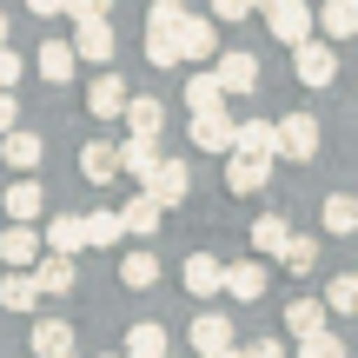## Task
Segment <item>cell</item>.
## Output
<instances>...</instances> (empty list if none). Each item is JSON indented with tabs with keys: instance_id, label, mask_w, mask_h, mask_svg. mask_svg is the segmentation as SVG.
<instances>
[{
	"instance_id": "obj_34",
	"label": "cell",
	"mask_w": 358,
	"mask_h": 358,
	"mask_svg": "<svg viewBox=\"0 0 358 358\" xmlns=\"http://www.w3.org/2000/svg\"><path fill=\"white\" fill-rule=\"evenodd\" d=\"M146 60L153 66H179V34L173 27H146Z\"/></svg>"
},
{
	"instance_id": "obj_41",
	"label": "cell",
	"mask_w": 358,
	"mask_h": 358,
	"mask_svg": "<svg viewBox=\"0 0 358 358\" xmlns=\"http://www.w3.org/2000/svg\"><path fill=\"white\" fill-rule=\"evenodd\" d=\"M13 127H20V93L0 87V133H13Z\"/></svg>"
},
{
	"instance_id": "obj_25",
	"label": "cell",
	"mask_w": 358,
	"mask_h": 358,
	"mask_svg": "<svg viewBox=\"0 0 358 358\" xmlns=\"http://www.w3.org/2000/svg\"><path fill=\"white\" fill-rule=\"evenodd\" d=\"M285 239H292V226H285L279 213H259V219H252V252H259V259H279Z\"/></svg>"
},
{
	"instance_id": "obj_49",
	"label": "cell",
	"mask_w": 358,
	"mask_h": 358,
	"mask_svg": "<svg viewBox=\"0 0 358 358\" xmlns=\"http://www.w3.org/2000/svg\"><path fill=\"white\" fill-rule=\"evenodd\" d=\"M66 358H73V352H66Z\"/></svg>"
},
{
	"instance_id": "obj_2",
	"label": "cell",
	"mask_w": 358,
	"mask_h": 358,
	"mask_svg": "<svg viewBox=\"0 0 358 358\" xmlns=\"http://www.w3.org/2000/svg\"><path fill=\"white\" fill-rule=\"evenodd\" d=\"M292 73L306 80V87H332V80H338V47H325V40H299V47H292Z\"/></svg>"
},
{
	"instance_id": "obj_44",
	"label": "cell",
	"mask_w": 358,
	"mask_h": 358,
	"mask_svg": "<svg viewBox=\"0 0 358 358\" xmlns=\"http://www.w3.org/2000/svg\"><path fill=\"white\" fill-rule=\"evenodd\" d=\"M245 358H285V345H279V338H252V345H245Z\"/></svg>"
},
{
	"instance_id": "obj_19",
	"label": "cell",
	"mask_w": 358,
	"mask_h": 358,
	"mask_svg": "<svg viewBox=\"0 0 358 358\" xmlns=\"http://www.w3.org/2000/svg\"><path fill=\"white\" fill-rule=\"evenodd\" d=\"M226 345H232V319H226V312H199V319H192V352L213 358Z\"/></svg>"
},
{
	"instance_id": "obj_10",
	"label": "cell",
	"mask_w": 358,
	"mask_h": 358,
	"mask_svg": "<svg viewBox=\"0 0 358 358\" xmlns=\"http://www.w3.org/2000/svg\"><path fill=\"white\" fill-rule=\"evenodd\" d=\"M127 100H133V93H127V80H120V73H100L87 87V113L93 120H127Z\"/></svg>"
},
{
	"instance_id": "obj_47",
	"label": "cell",
	"mask_w": 358,
	"mask_h": 358,
	"mask_svg": "<svg viewBox=\"0 0 358 358\" xmlns=\"http://www.w3.org/2000/svg\"><path fill=\"white\" fill-rule=\"evenodd\" d=\"M0 40H7V13H0Z\"/></svg>"
},
{
	"instance_id": "obj_29",
	"label": "cell",
	"mask_w": 358,
	"mask_h": 358,
	"mask_svg": "<svg viewBox=\"0 0 358 358\" xmlns=\"http://www.w3.org/2000/svg\"><path fill=\"white\" fill-rule=\"evenodd\" d=\"M127 127L146 133V140H159V127H166V106L146 100V93H133V100H127Z\"/></svg>"
},
{
	"instance_id": "obj_27",
	"label": "cell",
	"mask_w": 358,
	"mask_h": 358,
	"mask_svg": "<svg viewBox=\"0 0 358 358\" xmlns=\"http://www.w3.org/2000/svg\"><path fill=\"white\" fill-rule=\"evenodd\" d=\"M232 146H239V153H272L279 159V127H272V120H239Z\"/></svg>"
},
{
	"instance_id": "obj_36",
	"label": "cell",
	"mask_w": 358,
	"mask_h": 358,
	"mask_svg": "<svg viewBox=\"0 0 358 358\" xmlns=\"http://www.w3.org/2000/svg\"><path fill=\"white\" fill-rule=\"evenodd\" d=\"M279 266H285V272H312V266H319V245H312L306 232H292V239H285V252H279Z\"/></svg>"
},
{
	"instance_id": "obj_20",
	"label": "cell",
	"mask_w": 358,
	"mask_h": 358,
	"mask_svg": "<svg viewBox=\"0 0 358 358\" xmlns=\"http://www.w3.org/2000/svg\"><path fill=\"white\" fill-rule=\"evenodd\" d=\"M186 192H192V166H186V159H159V173H153V199H159V206H179Z\"/></svg>"
},
{
	"instance_id": "obj_7",
	"label": "cell",
	"mask_w": 358,
	"mask_h": 358,
	"mask_svg": "<svg viewBox=\"0 0 358 358\" xmlns=\"http://www.w3.org/2000/svg\"><path fill=\"white\" fill-rule=\"evenodd\" d=\"M266 179H272V153H239V146L226 153V186L232 192H259Z\"/></svg>"
},
{
	"instance_id": "obj_1",
	"label": "cell",
	"mask_w": 358,
	"mask_h": 358,
	"mask_svg": "<svg viewBox=\"0 0 358 358\" xmlns=\"http://www.w3.org/2000/svg\"><path fill=\"white\" fill-rule=\"evenodd\" d=\"M266 7V27L279 47H299V40H312V0H259Z\"/></svg>"
},
{
	"instance_id": "obj_45",
	"label": "cell",
	"mask_w": 358,
	"mask_h": 358,
	"mask_svg": "<svg viewBox=\"0 0 358 358\" xmlns=\"http://www.w3.org/2000/svg\"><path fill=\"white\" fill-rule=\"evenodd\" d=\"M27 13H40V20H53V13H66V0H27Z\"/></svg>"
},
{
	"instance_id": "obj_15",
	"label": "cell",
	"mask_w": 358,
	"mask_h": 358,
	"mask_svg": "<svg viewBox=\"0 0 358 358\" xmlns=\"http://www.w3.org/2000/svg\"><path fill=\"white\" fill-rule=\"evenodd\" d=\"M179 279H186V292H192V299H213V292H226V266H219L213 252H192Z\"/></svg>"
},
{
	"instance_id": "obj_22",
	"label": "cell",
	"mask_w": 358,
	"mask_h": 358,
	"mask_svg": "<svg viewBox=\"0 0 358 358\" xmlns=\"http://www.w3.org/2000/svg\"><path fill=\"white\" fill-rule=\"evenodd\" d=\"M226 292L239 299V306L266 299V266H259V259H239V266H226Z\"/></svg>"
},
{
	"instance_id": "obj_5",
	"label": "cell",
	"mask_w": 358,
	"mask_h": 358,
	"mask_svg": "<svg viewBox=\"0 0 358 358\" xmlns=\"http://www.w3.org/2000/svg\"><path fill=\"white\" fill-rule=\"evenodd\" d=\"M47 252V239H40L27 219H13V226H0V259H7L13 272H34V259Z\"/></svg>"
},
{
	"instance_id": "obj_28",
	"label": "cell",
	"mask_w": 358,
	"mask_h": 358,
	"mask_svg": "<svg viewBox=\"0 0 358 358\" xmlns=\"http://www.w3.org/2000/svg\"><path fill=\"white\" fill-rule=\"evenodd\" d=\"M319 27H325V40H352L358 34V0H325Z\"/></svg>"
},
{
	"instance_id": "obj_21",
	"label": "cell",
	"mask_w": 358,
	"mask_h": 358,
	"mask_svg": "<svg viewBox=\"0 0 358 358\" xmlns=\"http://www.w3.org/2000/svg\"><path fill=\"white\" fill-rule=\"evenodd\" d=\"M325 319H332V306H325V299H292V306H285V332H292V338L325 332Z\"/></svg>"
},
{
	"instance_id": "obj_38",
	"label": "cell",
	"mask_w": 358,
	"mask_h": 358,
	"mask_svg": "<svg viewBox=\"0 0 358 358\" xmlns=\"http://www.w3.org/2000/svg\"><path fill=\"white\" fill-rule=\"evenodd\" d=\"M120 232H127V219H120V213H87V245H113Z\"/></svg>"
},
{
	"instance_id": "obj_8",
	"label": "cell",
	"mask_w": 358,
	"mask_h": 358,
	"mask_svg": "<svg viewBox=\"0 0 358 358\" xmlns=\"http://www.w3.org/2000/svg\"><path fill=\"white\" fill-rule=\"evenodd\" d=\"M0 213H7V219H40V213H47L40 179H34V173H13V186L0 192Z\"/></svg>"
},
{
	"instance_id": "obj_40",
	"label": "cell",
	"mask_w": 358,
	"mask_h": 358,
	"mask_svg": "<svg viewBox=\"0 0 358 358\" xmlns=\"http://www.w3.org/2000/svg\"><path fill=\"white\" fill-rule=\"evenodd\" d=\"M20 73H27V66H20V53L0 40V87H20Z\"/></svg>"
},
{
	"instance_id": "obj_43",
	"label": "cell",
	"mask_w": 358,
	"mask_h": 358,
	"mask_svg": "<svg viewBox=\"0 0 358 358\" xmlns=\"http://www.w3.org/2000/svg\"><path fill=\"white\" fill-rule=\"evenodd\" d=\"M113 7V0H66V13H73V20H93V13H106Z\"/></svg>"
},
{
	"instance_id": "obj_9",
	"label": "cell",
	"mask_w": 358,
	"mask_h": 358,
	"mask_svg": "<svg viewBox=\"0 0 358 358\" xmlns=\"http://www.w3.org/2000/svg\"><path fill=\"white\" fill-rule=\"evenodd\" d=\"M0 159H7L13 173H40L47 146H40V133H34V127H13V133H0Z\"/></svg>"
},
{
	"instance_id": "obj_14",
	"label": "cell",
	"mask_w": 358,
	"mask_h": 358,
	"mask_svg": "<svg viewBox=\"0 0 358 358\" xmlns=\"http://www.w3.org/2000/svg\"><path fill=\"white\" fill-rule=\"evenodd\" d=\"M179 60H219V27L213 20H179Z\"/></svg>"
},
{
	"instance_id": "obj_42",
	"label": "cell",
	"mask_w": 358,
	"mask_h": 358,
	"mask_svg": "<svg viewBox=\"0 0 358 358\" xmlns=\"http://www.w3.org/2000/svg\"><path fill=\"white\" fill-rule=\"evenodd\" d=\"M259 0H213V20H245Z\"/></svg>"
},
{
	"instance_id": "obj_12",
	"label": "cell",
	"mask_w": 358,
	"mask_h": 358,
	"mask_svg": "<svg viewBox=\"0 0 358 358\" xmlns=\"http://www.w3.org/2000/svg\"><path fill=\"white\" fill-rule=\"evenodd\" d=\"M73 47H80V60H93V66L113 60V27H106V13H93V20H73Z\"/></svg>"
},
{
	"instance_id": "obj_32",
	"label": "cell",
	"mask_w": 358,
	"mask_h": 358,
	"mask_svg": "<svg viewBox=\"0 0 358 358\" xmlns=\"http://www.w3.org/2000/svg\"><path fill=\"white\" fill-rule=\"evenodd\" d=\"M127 358H166V325H133L127 332Z\"/></svg>"
},
{
	"instance_id": "obj_16",
	"label": "cell",
	"mask_w": 358,
	"mask_h": 358,
	"mask_svg": "<svg viewBox=\"0 0 358 358\" xmlns=\"http://www.w3.org/2000/svg\"><path fill=\"white\" fill-rule=\"evenodd\" d=\"M120 219H127V232H140V239H153L159 232V219H166V206L153 199V186H140L127 206H120Z\"/></svg>"
},
{
	"instance_id": "obj_37",
	"label": "cell",
	"mask_w": 358,
	"mask_h": 358,
	"mask_svg": "<svg viewBox=\"0 0 358 358\" xmlns=\"http://www.w3.org/2000/svg\"><path fill=\"white\" fill-rule=\"evenodd\" d=\"M292 358H345V338L325 325V332H312V338H299V352Z\"/></svg>"
},
{
	"instance_id": "obj_6",
	"label": "cell",
	"mask_w": 358,
	"mask_h": 358,
	"mask_svg": "<svg viewBox=\"0 0 358 358\" xmlns=\"http://www.w3.org/2000/svg\"><path fill=\"white\" fill-rule=\"evenodd\" d=\"M213 73H219V87H226V93H252V87H259V60H252L245 47H219Z\"/></svg>"
},
{
	"instance_id": "obj_30",
	"label": "cell",
	"mask_w": 358,
	"mask_h": 358,
	"mask_svg": "<svg viewBox=\"0 0 358 358\" xmlns=\"http://www.w3.org/2000/svg\"><path fill=\"white\" fill-rule=\"evenodd\" d=\"M120 285H133V292L159 285V259L153 252H127V259H120Z\"/></svg>"
},
{
	"instance_id": "obj_3",
	"label": "cell",
	"mask_w": 358,
	"mask_h": 358,
	"mask_svg": "<svg viewBox=\"0 0 358 358\" xmlns=\"http://www.w3.org/2000/svg\"><path fill=\"white\" fill-rule=\"evenodd\" d=\"M279 159H299V166L319 159V120L312 113H285L279 120Z\"/></svg>"
},
{
	"instance_id": "obj_39",
	"label": "cell",
	"mask_w": 358,
	"mask_h": 358,
	"mask_svg": "<svg viewBox=\"0 0 358 358\" xmlns=\"http://www.w3.org/2000/svg\"><path fill=\"white\" fill-rule=\"evenodd\" d=\"M179 20H186L179 0H153V13H146V27H173V34H179Z\"/></svg>"
},
{
	"instance_id": "obj_26",
	"label": "cell",
	"mask_w": 358,
	"mask_h": 358,
	"mask_svg": "<svg viewBox=\"0 0 358 358\" xmlns=\"http://www.w3.org/2000/svg\"><path fill=\"white\" fill-rule=\"evenodd\" d=\"M73 352V325L66 319H40L34 325V358H66Z\"/></svg>"
},
{
	"instance_id": "obj_13",
	"label": "cell",
	"mask_w": 358,
	"mask_h": 358,
	"mask_svg": "<svg viewBox=\"0 0 358 358\" xmlns=\"http://www.w3.org/2000/svg\"><path fill=\"white\" fill-rule=\"evenodd\" d=\"M40 80H47V87H66V80H73V66H80V47L73 40H40Z\"/></svg>"
},
{
	"instance_id": "obj_17",
	"label": "cell",
	"mask_w": 358,
	"mask_h": 358,
	"mask_svg": "<svg viewBox=\"0 0 358 358\" xmlns=\"http://www.w3.org/2000/svg\"><path fill=\"white\" fill-rule=\"evenodd\" d=\"M120 173H133L140 186H153V173H159V140H146V133H133V140L120 146Z\"/></svg>"
},
{
	"instance_id": "obj_33",
	"label": "cell",
	"mask_w": 358,
	"mask_h": 358,
	"mask_svg": "<svg viewBox=\"0 0 358 358\" xmlns=\"http://www.w3.org/2000/svg\"><path fill=\"white\" fill-rule=\"evenodd\" d=\"M325 306H332L338 319H358V272H338V279L325 285Z\"/></svg>"
},
{
	"instance_id": "obj_18",
	"label": "cell",
	"mask_w": 358,
	"mask_h": 358,
	"mask_svg": "<svg viewBox=\"0 0 358 358\" xmlns=\"http://www.w3.org/2000/svg\"><path fill=\"white\" fill-rule=\"evenodd\" d=\"M40 239H47V252H66V259H73L80 245H87V219H80V213H53Z\"/></svg>"
},
{
	"instance_id": "obj_4",
	"label": "cell",
	"mask_w": 358,
	"mask_h": 358,
	"mask_svg": "<svg viewBox=\"0 0 358 358\" xmlns=\"http://www.w3.org/2000/svg\"><path fill=\"white\" fill-rule=\"evenodd\" d=\"M232 133H239V120H232L226 106L192 113V146H199V153H232Z\"/></svg>"
},
{
	"instance_id": "obj_31",
	"label": "cell",
	"mask_w": 358,
	"mask_h": 358,
	"mask_svg": "<svg viewBox=\"0 0 358 358\" xmlns=\"http://www.w3.org/2000/svg\"><path fill=\"white\" fill-rule=\"evenodd\" d=\"M226 100H232V93L219 87V73H192V80H186V106H192V113H206V106H226Z\"/></svg>"
},
{
	"instance_id": "obj_35",
	"label": "cell",
	"mask_w": 358,
	"mask_h": 358,
	"mask_svg": "<svg viewBox=\"0 0 358 358\" xmlns=\"http://www.w3.org/2000/svg\"><path fill=\"white\" fill-rule=\"evenodd\" d=\"M325 232H358V199L352 192H332L325 199Z\"/></svg>"
},
{
	"instance_id": "obj_23",
	"label": "cell",
	"mask_w": 358,
	"mask_h": 358,
	"mask_svg": "<svg viewBox=\"0 0 358 358\" xmlns=\"http://www.w3.org/2000/svg\"><path fill=\"white\" fill-rule=\"evenodd\" d=\"M40 299H47V292H40L34 272H13V266H7V279H0V306H7V312H34Z\"/></svg>"
},
{
	"instance_id": "obj_24",
	"label": "cell",
	"mask_w": 358,
	"mask_h": 358,
	"mask_svg": "<svg viewBox=\"0 0 358 358\" xmlns=\"http://www.w3.org/2000/svg\"><path fill=\"white\" fill-rule=\"evenodd\" d=\"M80 173H87L93 186L120 179V146H106V140H87V146H80Z\"/></svg>"
},
{
	"instance_id": "obj_11",
	"label": "cell",
	"mask_w": 358,
	"mask_h": 358,
	"mask_svg": "<svg viewBox=\"0 0 358 358\" xmlns=\"http://www.w3.org/2000/svg\"><path fill=\"white\" fill-rule=\"evenodd\" d=\"M34 279H40V292H47V299H66V292L80 285V266H73L66 252H40V259H34Z\"/></svg>"
},
{
	"instance_id": "obj_46",
	"label": "cell",
	"mask_w": 358,
	"mask_h": 358,
	"mask_svg": "<svg viewBox=\"0 0 358 358\" xmlns=\"http://www.w3.org/2000/svg\"><path fill=\"white\" fill-rule=\"evenodd\" d=\"M213 358H245V352H239V345H226V352H213Z\"/></svg>"
},
{
	"instance_id": "obj_48",
	"label": "cell",
	"mask_w": 358,
	"mask_h": 358,
	"mask_svg": "<svg viewBox=\"0 0 358 358\" xmlns=\"http://www.w3.org/2000/svg\"><path fill=\"white\" fill-rule=\"evenodd\" d=\"M106 358H127V352H106Z\"/></svg>"
}]
</instances>
